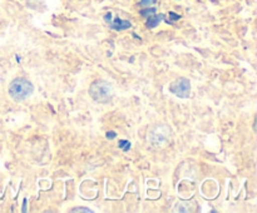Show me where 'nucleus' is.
I'll return each instance as SVG.
<instances>
[{"label":"nucleus","mask_w":257,"mask_h":213,"mask_svg":"<svg viewBox=\"0 0 257 213\" xmlns=\"http://www.w3.org/2000/svg\"><path fill=\"white\" fill-rule=\"evenodd\" d=\"M89 95L97 103H109L113 98V87L104 79H97L90 84Z\"/></svg>","instance_id":"1"},{"label":"nucleus","mask_w":257,"mask_h":213,"mask_svg":"<svg viewBox=\"0 0 257 213\" xmlns=\"http://www.w3.org/2000/svg\"><path fill=\"white\" fill-rule=\"evenodd\" d=\"M34 92V85L27 78H15L9 84V95L13 100L22 102Z\"/></svg>","instance_id":"2"},{"label":"nucleus","mask_w":257,"mask_h":213,"mask_svg":"<svg viewBox=\"0 0 257 213\" xmlns=\"http://www.w3.org/2000/svg\"><path fill=\"white\" fill-rule=\"evenodd\" d=\"M171 93L178 98H187L191 94V82L187 78H178L170 85Z\"/></svg>","instance_id":"3"},{"label":"nucleus","mask_w":257,"mask_h":213,"mask_svg":"<svg viewBox=\"0 0 257 213\" xmlns=\"http://www.w3.org/2000/svg\"><path fill=\"white\" fill-rule=\"evenodd\" d=\"M104 20L108 25H109L110 29L117 30V32H120V30H127L130 28H132V24L128 20H122L120 18L115 17L114 19H112V13H107L104 15Z\"/></svg>","instance_id":"4"},{"label":"nucleus","mask_w":257,"mask_h":213,"mask_svg":"<svg viewBox=\"0 0 257 213\" xmlns=\"http://www.w3.org/2000/svg\"><path fill=\"white\" fill-rule=\"evenodd\" d=\"M162 20H165V15L163 14H152L148 17L147 19V23H146V25H147V28H150V29H153V28L157 27L158 24H160Z\"/></svg>","instance_id":"5"},{"label":"nucleus","mask_w":257,"mask_h":213,"mask_svg":"<svg viewBox=\"0 0 257 213\" xmlns=\"http://www.w3.org/2000/svg\"><path fill=\"white\" fill-rule=\"evenodd\" d=\"M118 145H119V148L122 150H124V152H127V150H130L131 148V142L130 140H125V139H122L118 142Z\"/></svg>","instance_id":"6"},{"label":"nucleus","mask_w":257,"mask_h":213,"mask_svg":"<svg viewBox=\"0 0 257 213\" xmlns=\"http://www.w3.org/2000/svg\"><path fill=\"white\" fill-rule=\"evenodd\" d=\"M152 14H156V8H146V9L141 10V15L142 17H150Z\"/></svg>","instance_id":"7"},{"label":"nucleus","mask_w":257,"mask_h":213,"mask_svg":"<svg viewBox=\"0 0 257 213\" xmlns=\"http://www.w3.org/2000/svg\"><path fill=\"white\" fill-rule=\"evenodd\" d=\"M156 3H157V0H141L140 5L141 7H150V5L156 4Z\"/></svg>","instance_id":"8"},{"label":"nucleus","mask_w":257,"mask_h":213,"mask_svg":"<svg viewBox=\"0 0 257 213\" xmlns=\"http://www.w3.org/2000/svg\"><path fill=\"white\" fill-rule=\"evenodd\" d=\"M70 212L75 213V212H88V213H92L93 210L92 209H88V208H74V209H72Z\"/></svg>","instance_id":"9"},{"label":"nucleus","mask_w":257,"mask_h":213,"mask_svg":"<svg viewBox=\"0 0 257 213\" xmlns=\"http://www.w3.org/2000/svg\"><path fill=\"white\" fill-rule=\"evenodd\" d=\"M105 137H107L108 139H114V138L117 137V134H115L114 132H107L105 133Z\"/></svg>","instance_id":"10"},{"label":"nucleus","mask_w":257,"mask_h":213,"mask_svg":"<svg viewBox=\"0 0 257 213\" xmlns=\"http://www.w3.org/2000/svg\"><path fill=\"white\" fill-rule=\"evenodd\" d=\"M170 15H171V19H172V20H178V19H181V15L175 14V13H173V12H171Z\"/></svg>","instance_id":"11"},{"label":"nucleus","mask_w":257,"mask_h":213,"mask_svg":"<svg viewBox=\"0 0 257 213\" xmlns=\"http://www.w3.org/2000/svg\"><path fill=\"white\" fill-rule=\"evenodd\" d=\"M27 199H24V208H23V212H25V210H27Z\"/></svg>","instance_id":"12"}]
</instances>
